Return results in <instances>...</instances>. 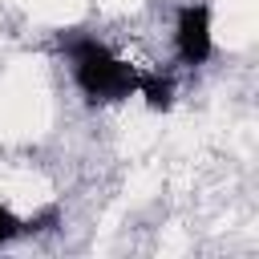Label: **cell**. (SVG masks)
Segmentation results:
<instances>
[{
    "label": "cell",
    "mask_w": 259,
    "mask_h": 259,
    "mask_svg": "<svg viewBox=\"0 0 259 259\" xmlns=\"http://www.w3.org/2000/svg\"><path fill=\"white\" fill-rule=\"evenodd\" d=\"M12 235H20V223H16V214H12V210H4V206H0V243H8Z\"/></svg>",
    "instance_id": "cell-4"
},
{
    "label": "cell",
    "mask_w": 259,
    "mask_h": 259,
    "mask_svg": "<svg viewBox=\"0 0 259 259\" xmlns=\"http://www.w3.org/2000/svg\"><path fill=\"white\" fill-rule=\"evenodd\" d=\"M138 85H142L150 109H170V101H174V85H170V77H146V81H138Z\"/></svg>",
    "instance_id": "cell-3"
},
{
    "label": "cell",
    "mask_w": 259,
    "mask_h": 259,
    "mask_svg": "<svg viewBox=\"0 0 259 259\" xmlns=\"http://www.w3.org/2000/svg\"><path fill=\"white\" fill-rule=\"evenodd\" d=\"M178 53L186 65H202L210 57V16L202 4H190L178 12Z\"/></svg>",
    "instance_id": "cell-2"
},
{
    "label": "cell",
    "mask_w": 259,
    "mask_h": 259,
    "mask_svg": "<svg viewBox=\"0 0 259 259\" xmlns=\"http://www.w3.org/2000/svg\"><path fill=\"white\" fill-rule=\"evenodd\" d=\"M69 53L77 61V81L89 93V101H117L130 89H138V81H142L125 61L109 57L97 40H73Z\"/></svg>",
    "instance_id": "cell-1"
}]
</instances>
